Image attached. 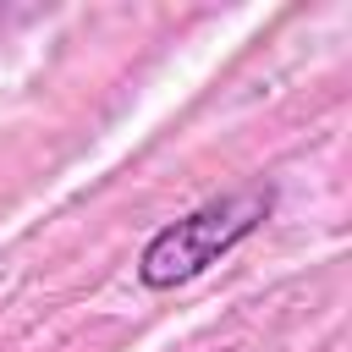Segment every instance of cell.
<instances>
[{
	"instance_id": "cell-1",
	"label": "cell",
	"mask_w": 352,
	"mask_h": 352,
	"mask_svg": "<svg viewBox=\"0 0 352 352\" xmlns=\"http://www.w3.org/2000/svg\"><path fill=\"white\" fill-rule=\"evenodd\" d=\"M275 209V192L270 187H236L226 198H209L198 204L192 214L160 226L143 253H138V280L148 292H176L187 280H198L209 264H220L236 242H248L258 231V220Z\"/></svg>"
}]
</instances>
